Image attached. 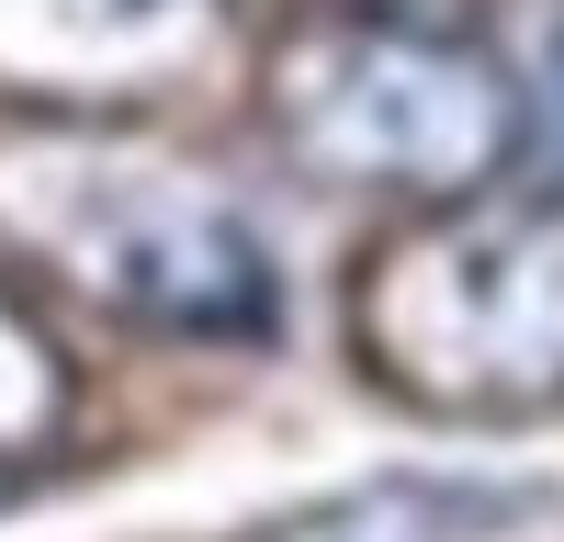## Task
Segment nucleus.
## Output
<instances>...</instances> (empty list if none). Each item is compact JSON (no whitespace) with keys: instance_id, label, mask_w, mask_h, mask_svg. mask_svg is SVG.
<instances>
[{"instance_id":"3","label":"nucleus","mask_w":564,"mask_h":542,"mask_svg":"<svg viewBox=\"0 0 564 542\" xmlns=\"http://www.w3.org/2000/svg\"><path fill=\"white\" fill-rule=\"evenodd\" d=\"M260 124L294 181L361 204H452L520 170L531 90L486 34L406 0H316L260 57Z\"/></svg>"},{"instance_id":"2","label":"nucleus","mask_w":564,"mask_h":542,"mask_svg":"<svg viewBox=\"0 0 564 542\" xmlns=\"http://www.w3.org/2000/svg\"><path fill=\"white\" fill-rule=\"evenodd\" d=\"M350 373L430 430L564 419V193L486 181L417 204L350 260Z\"/></svg>"},{"instance_id":"5","label":"nucleus","mask_w":564,"mask_h":542,"mask_svg":"<svg viewBox=\"0 0 564 542\" xmlns=\"http://www.w3.org/2000/svg\"><path fill=\"white\" fill-rule=\"evenodd\" d=\"M79 419V373H68V339L45 328V316L0 283V475L34 464V452H57Z\"/></svg>"},{"instance_id":"7","label":"nucleus","mask_w":564,"mask_h":542,"mask_svg":"<svg viewBox=\"0 0 564 542\" xmlns=\"http://www.w3.org/2000/svg\"><path fill=\"white\" fill-rule=\"evenodd\" d=\"M0 497H12V475H0Z\"/></svg>"},{"instance_id":"1","label":"nucleus","mask_w":564,"mask_h":542,"mask_svg":"<svg viewBox=\"0 0 564 542\" xmlns=\"http://www.w3.org/2000/svg\"><path fill=\"white\" fill-rule=\"evenodd\" d=\"M0 249L148 339L282 328V260L260 215L135 113H23L0 136Z\"/></svg>"},{"instance_id":"4","label":"nucleus","mask_w":564,"mask_h":542,"mask_svg":"<svg viewBox=\"0 0 564 542\" xmlns=\"http://www.w3.org/2000/svg\"><path fill=\"white\" fill-rule=\"evenodd\" d=\"M226 34V0H0L12 113H148Z\"/></svg>"},{"instance_id":"6","label":"nucleus","mask_w":564,"mask_h":542,"mask_svg":"<svg viewBox=\"0 0 564 542\" xmlns=\"http://www.w3.org/2000/svg\"><path fill=\"white\" fill-rule=\"evenodd\" d=\"M452 497H430V486H350V497H316V509H294L282 531H260V542H452Z\"/></svg>"}]
</instances>
